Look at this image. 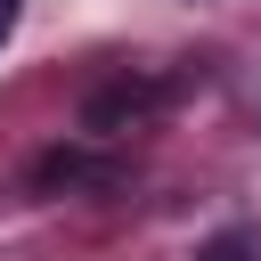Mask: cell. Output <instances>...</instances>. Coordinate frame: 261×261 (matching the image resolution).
I'll use <instances>...</instances> for the list:
<instances>
[{"label":"cell","instance_id":"cell-1","mask_svg":"<svg viewBox=\"0 0 261 261\" xmlns=\"http://www.w3.org/2000/svg\"><path fill=\"white\" fill-rule=\"evenodd\" d=\"M155 106H163V82H147V73H114V82H98V90L82 98V130L114 139V130H130V122L155 114Z\"/></svg>","mask_w":261,"mask_h":261},{"label":"cell","instance_id":"cell-2","mask_svg":"<svg viewBox=\"0 0 261 261\" xmlns=\"http://www.w3.org/2000/svg\"><path fill=\"white\" fill-rule=\"evenodd\" d=\"M33 188L41 196H57V188H114V163H90L82 147H49L33 163Z\"/></svg>","mask_w":261,"mask_h":261},{"label":"cell","instance_id":"cell-3","mask_svg":"<svg viewBox=\"0 0 261 261\" xmlns=\"http://www.w3.org/2000/svg\"><path fill=\"white\" fill-rule=\"evenodd\" d=\"M196 261H253V237H245V228H220V237H212Z\"/></svg>","mask_w":261,"mask_h":261},{"label":"cell","instance_id":"cell-4","mask_svg":"<svg viewBox=\"0 0 261 261\" xmlns=\"http://www.w3.org/2000/svg\"><path fill=\"white\" fill-rule=\"evenodd\" d=\"M16 16H24V0H0V49H8V33H16Z\"/></svg>","mask_w":261,"mask_h":261}]
</instances>
